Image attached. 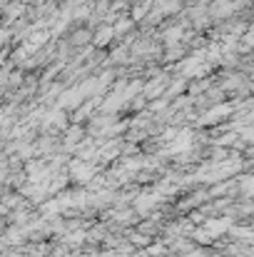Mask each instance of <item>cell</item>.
Here are the masks:
<instances>
[{
    "label": "cell",
    "instance_id": "obj_1",
    "mask_svg": "<svg viewBox=\"0 0 254 257\" xmlns=\"http://www.w3.org/2000/svg\"><path fill=\"white\" fill-rule=\"evenodd\" d=\"M110 35H112V30H103V33H100V38H97L95 43H97V45H103L105 40H110Z\"/></svg>",
    "mask_w": 254,
    "mask_h": 257
}]
</instances>
